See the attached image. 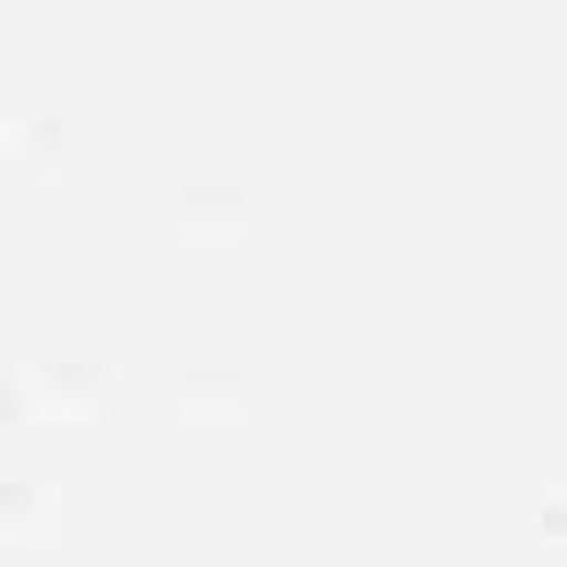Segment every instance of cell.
<instances>
[{
	"label": "cell",
	"mask_w": 567,
	"mask_h": 567,
	"mask_svg": "<svg viewBox=\"0 0 567 567\" xmlns=\"http://www.w3.org/2000/svg\"><path fill=\"white\" fill-rule=\"evenodd\" d=\"M175 227L189 235V243H243L250 205H243V189H227V182H182Z\"/></svg>",
	"instance_id": "obj_1"
},
{
	"label": "cell",
	"mask_w": 567,
	"mask_h": 567,
	"mask_svg": "<svg viewBox=\"0 0 567 567\" xmlns=\"http://www.w3.org/2000/svg\"><path fill=\"white\" fill-rule=\"evenodd\" d=\"M175 401H182L189 424H235V416L250 409V386H243L235 363H189L175 379Z\"/></svg>",
	"instance_id": "obj_2"
},
{
	"label": "cell",
	"mask_w": 567,
	"mask_h": 567,
	"mask_svg": "<svg viewBox=\"0 0 567 567\" xmlns=\"http://www.w3.org/2000/svg\"><path fill=\"white\" fill-rule=\"evenodd\" d=\"M31 386H39V416H69V424L99 416V371H91V363H53V371H31Z\"/></svg>",
	"instance_id": "obj_3"
},
{
	"label": "cell",
	"mask_w": 567,
	"mask_h": 567,
	"mask_svg": "<svg viewBox=\"0 0 567 567\" xmlns=\"http://www.w3.org/2000/svg\"><path fill=\"white\" fill-rule=\"evenodd\" d=\"M61 523V492L53 484H8L0 492V529L8 537H53Z\"/></svg>",
	"instance_id": "obj_4"
},
{
	"label": "cell",
	"mask_w": 567,
	"mask_h": 567,
	"mask_svg": "<svg viewBox=\"0 0 567 567\" xmlns=\"http://www.w3.org/2000/svg\"><path fill=\"white\" fill-rule=\"evenodd\" d=\"M53 152H61V122H53V114H16V122L0 130V159H8L16 175L53 167Z\"/></svg>",
	"instance_id": "obj_5"
},
{
	"label": "cell",
	"mask_w": 567,
	"mask_h": 567,
	"mask_svg": "<svg viewBox=\"0 0 567 567\" xmlns=\"http://www.w3.org/2000/svg\"><path fill=\"white\" fill-rule=\"evenodd\" d=\"M31 416H39V386H31V371L0 379V424H31Z\"/></svg>",
	"instance_id": "obj_6"
},
{
	"label": "cell",
	"mask_w": 567,
	"mask_h": 567,
	"mask_svg": "<svg viewBox=\"0 0 567 567\" xmlns=\"http://www.w3.org/2000/svg\"><path fill=\"white\" fill-rule=\"evenodd\" d=\"M537 529H545V537H567V484H553V492H545V507H537Z\"/></svg>",
	"instance_id": "obj_7"
}]
</instances>
